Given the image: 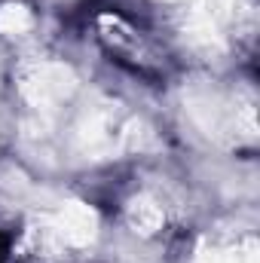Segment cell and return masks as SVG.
I'll use <instances>...</instances> for the list:
<instances>
[{"label": "cell", "mask_w": 260, "mask_h": 263, "mask_svg": "<svg viewBox=\"0 0 260 263\" xmlns=\"http://www.w3.org/2000/svg\"><path fill=\"white\" fill-rule=\"evenodd\" d=\"M9 245H12V233L0 230V263H6V257H9Z\"/></svg>", "instance_id": "1"}]
</instances>
